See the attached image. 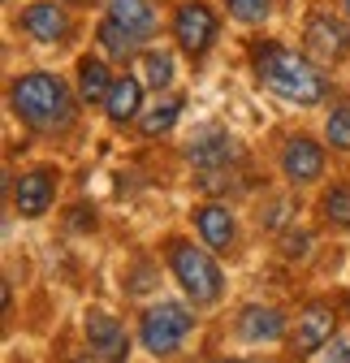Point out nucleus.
<instances>
[{"label": "nucleus", "instance_id": "18", "mask_svg": "<svg viewBox=\"0 0 350 363\" xmlns=\"http://www.w3.org/2000/svg\"><path fill=\"white\" fill-rule=\"evenodd\" d=\"M100 43H104V52L108 57H117V61H125V57H135V48H139V35L135 30H125V26H117L113 18H104V26H100Z\"/></svg>", "mask_w": 350, "mask_h": 363}, {"label": "nucleus", "instance_id": "12", "mask_svg": "<svg viewBox=\"0 0 350 363\" xmlns=\"http://www.w3.org/2000/svg\"><path fill=\"white\" fill-rule=\"evenodd\" d=\"M281 173L290 182H316L324 173V152L312 139H303V134H298V139H290L281 147Z\"/></svg>", "mask_w": 350, "mask_h": 363}, {"label": "nucleus", "instance_id": "27", "mask_svg": "<svg viewBox=\"0 0 350 363\" xmlns=\"http://www.w3.org/2000/svg\"><path fill=\"white\" fill-rule=\"evenodd\" d=\"M74 363H91V359H74Z\"/></svg>", "mask_w": 350, "mask_h": 363}, {"label": "nucleus", "instance_id": "3", "mask_svg": "<svg viewBox=\"0 0 350 363\" xmlns=\"http://www.w3.org/2000/svg\"><path fill=\"white\" fill-rule=\"evenodd\" d=\"M169 268H173V277L182 281V290L195 298V303H216L221 298V268H216V259L186 242V238H169Z\"/></svg>", "mask_w": 350, "mask_h": 363}, {"label": "nucleus", "instance_id": "13", "mask_svg": "<svg viewBox=\"0 0 350 363\" xmlns=\"http://www.w3.org/2000/svg\"><path fill=\"white\" fill-rule=\"evenodd\" d=\"M22 26L26 35H35L39 43H61L69 35V18L57 5H26L22 9Z\"/></svg>", "mask_w": 350, "mask_h": 363}, {"label": "nucleus", "instance_id": "22", "mask_svg": "<svg viewBox=\"0 0 350 363\" xmlns=\"http://www.w3.org/2000/svg\"><path fill=\"white\" fill-rule=\"evenodd\" d=\"M324 139L337 152H350V108H333V117L324 121Z\"/></svg>", "mask_w": 350, "mask_h": 363}, {"label": "nucleus", "instance_id": "20", "mask_svg": "<svg viewBox=\"0 0 350 363\" xmlns=\"http://www.w3.org/2000/svg\"><path fill=\"white\" fill-rule=\"evenodd\" d=\"M320 212L333 230H350V186H329L320 199Z\"/></svg>", "mask_w": 350, "mask_h": 363}, {"label": "nucleus", "instance_id": "8", "mask_svg": "<svg viewBox=\"0 0 350 363\" xmlns=\"http://www.w3.org/2000/svg\"><path fill=\"white\" fill-rule=\"evenodd\" d=\"M307 48L320 61H341L350 57V26L329 18V13H312L307 18Z\"/></svg>", "mask_w": 350, "mask_h": 363}, {"label": "nucleus", "instance_id": "11", "mask_svg": "<svg viewBox=\"0 0 350 363\" xmlns=\"http://www.w3.org/2000/svg\"><path fill=\"white\" fill-rule=\"evenodd\" d=\"M195 230L199 238L208 242V251H230L234 238H238V225H234V212L225 203H203L195 212Z\"/></svg>", "mask_w": 350, "mask_h": 363}, {"label": "nucleus", "instance_id": "5", "mask_svg": "<svg viewBox=\"0 0 350 363\" xmlns=\"http://www.w3.org/2000/svg\"><path fill=\"white\" fill-rule=\"evenodd\" d=\"M173 35H178L186 57H203L216 39V13L203 5V0H186V5L173 13Z\"/></svg>", "mask_w": 350, "mask_h": 363}, {"label": "nucleus", "instance_id": "15", "mask_svg": "<svg viewBox=\"0 0 350 363\" xmlns=\"http://www.w3.org/2000/svg\"><path fill=\"white\" fill-rule=\"evenodd\" d=\"M139 104H143V82L125 74V78H117V82H113L108 100H104V113H108V121H113V125H125L130 117L139 113Z\"/></svg>", "mask_w": 350, "mask_h": 363}, {"label": "nucleus", "instance_id": "28", "mask_svg": "<svg viewBox=\"0 0 350 363\" xmlns=\"http://www.w3.org/2000/svg\"><path fill=\"white\" fill-rule=\"evenodd\" d=\"M221 363H238V359H221Z\"/></svg>", "mask_w": 350, "mask_h": 363}, {"label": "nucleus", "instance_id": "26", "mask_svg": "<svg viewBox=\"0 0 350 363\" xmlns=\"http://www.w3.org/2000/svg\"><path fill=\"white\" fill-rule=\"evenodd\" d=\"M69 5H91V0H69Z\"/></svg>", "mask_w": 350, "mask_h": 363}, {"label": "nucleus", "instance_id": "16", "mask_svg": "<svg viewBox=\"0 0 350 363\" xmlns=\"http://www.w3.org/2000/svg\"><path fill=\"white\" fill-rule=\"evenodd\" d=\"M113 74H108V65L104 61H96V57H82L78 61V96H82V104H104L108 100V91H113Z\"/></svg>", "mask_w": 350, "mask_h": 363}, {"label": "nucleus", "instance_id": "9", "mask_svg": "<svg viewBox=\"0 0 350 363\" xmlns=\"http://www.w3.org/2000/svg\"><path fill=\"white\" fill-rule=\"evenodd\" d=\"M52 195H57L52 169H30V173L18 177V186H13V208L22 216H43L52 208Z\"/></svg>", "mask_w": 350, "mask_h": 363}, {"label": "nucleus", "instance_id": "6", "mask_svg": "<svg viewBox=\"0 0 350 363\" xmlns=\"http://www.w3.org/2000/svg\"><path fill=\"white\" fill-rule=\"evenodd\" d=\"M82 329H86L91 354H96L100 363H125V359H130V337H125V329L113 320L108 311L91 307V311L82 315Z\"/></svg>", "mask_w": 350, "mask_h": 363}, {"label": "nucleus", "instance_id": "29", "mask_svg": "<svg viewBox=\"0 0 350 363\" xmlns=\"http://www.w3.org/2000/svg\"><path fill=\"white\" fill-rule=\"evenodd\" d=\"M346 13H350V0H346Z\"/></svg>", "mask_w": 350, "mask_h": 363}, {"label": "nucleus", "instance_id": "24", "mask_svg": "<svg viewBox=\"0 0 350 363\" xmlns=\"http://www.w3.org/2000/svg\"><path fill=\"white\" fill-rule=\"evenodd\" d=\"M307 242H312V234H298V238L286 242V251H290V255H307Z\"/></svg>", "mask_w": 350, "mask_h": 363}, {"label": "nucleus", "instance_id": "4", "mask_svg": "<svg viewBox=\"0 0 350 363\" xmlns=\"http://www.w3.org/2000/svg\"><path fill=\"white\" fill-rule=\"evenodd\" d=\"M191 329H195V311H186L182 303H152L139 320V342L152 354H173Z\"/></svg>", "mask_w": 350, "mask_h": 363}, {"label": "nucleus", "instance_id": "14", "mask_svg": "<svg viewBox=\"0 0 350 363\" xmlns=\"http://www.w3.org/2000/svg\"><path fill=\"white\" fill-rule=\"evenodd\" d=\"M238 333H242V342H251V346H259V342H277V337L286 333V315H281L277 307H247Z\"/></svg>", "mask_w": 350, "mask_h": 363}, {"label": "nucleus", "instance_id": "23", "mask_svg": "<svg viewBox=\"0 0 350 363\" xmlns=\"http://www.w3.org/2000/svg\"><path fill=\"white\" fill-rule=\"evenodd\" d=\"M273 9V0H230V13L238 22H264Z\"/></svg>", "mask_w": 350, "mask_h": 363}, {"label": "nucleus", "instance_id": "1", "mask_svg": "<svg viewBox=\"0 0 350 363\" xmlns=\"http://www.w3.org/2000/svg\"><path fill=\"white\" fill-rule=\"evenodd\" d=\"M255 74H259V82H264L273 96H281L290 104H303V108L320 104L324 91H329L324 74L312 61H303L298 52L281 48V43H259L255 48Z\"/></svg>", "mask_w": 350, "mask_h": 363}, {"label": "nucleus", "instance_id": "7", "mask_svg": "<svg viewBox=\"0 0 350 363\" xmlns=\"http://www.w3.org/2000/svg\"><path fill=\"white\" fill-rule=\"evenodd\" d=\"M333 333H337V315H333V307H329V303H312L307 311L298 315V333H294V354H298V359L316 354L320 346H329V342H333Z\"/></svg>", "mask_w": 350, "mask_h": 363}, {"label": "nucleus", "instance_id": "17", "mask_svg": "<svg viewBox=\"0 0 350 363\" xmlns=\"http://www.w3.org/2000/svg\"><path fill=\"white\" fill-rule=\"evenodd\" d=\"M108 18L125 30H135L139 39H152V30H156V13L147 0H108Z\"/></svg>", "mask_w": 350, "mask_h": 363}, {"label": "nucleus", "instance_id": "19", "mask_svg": "<svg viewBox=\"0 0 350 363\" xmlns=\"http://www.w3.org/2000/svg\"><path fill=\"white\" fill-rule=\"evenodd\" d=\"M178 117H182V100H160L156 108L143 113V134H147V139H156V134H169L173 125H178Z\"/></svg>", "mask_w": 350, "mask_h": 363}, {"label": "nucleus", "instance_id": "10", "mask_svg": "<svg viewBox=\"0 0 350 363\" xmlns=\"http://www.w3.org/2000/svg\"><path fill=\"white\" fill-rule=\"evenodd\" d=\"M186 156H191L203 173H212V169H225L230 160H238V143L230 139L225 130L208 125V130H199V134H195V143L186 147Z\"/></svg>", "mask_w": 350, "mask_h": 363}, {"label": "nucleus", "instance_id": "2", "mask_svg": "<svg viewBox=\"0 0 350 363\" xmlns=\"http://www.w3.org/2000/svg\"><path fill=\"white\" fill-rule=\"evenodd\" d=\"M13 100V113L30 125V130H43V134H57V130H69L74 125V100H69V86L52 74H26L13 82L9 91Z\"/></svg>", "mask_w": 350, "mask_h": 363}, {"label": "nucleus", "instance_id": "25", "mask_svg": "<svg viewBox=\"0 0 350 363\" xmlns=\"http://www.w3.org/2000/svg\"><path fill=\"white\" fill-rule=\"evenodd\" d=\"M329 363H350V342H333V354Z\"/></svg>", "mask_w": 350, "mask_h": 363}, {"label": "nucleus", "instance_id": "21", "mask_svg": "<svg viewBox=\"0 0 350 363\" xmlns=\"http://www.w3.org/2000/svg\"><path fill=\"white\" fill-rule=\"evenodd\" d=\"M143 82L156 86V91H164L173 82V57L169 52H147L143 57Z\"/></svg>", "mask_w": 350, "mask_h": 363}]
</instances>
